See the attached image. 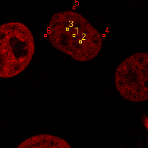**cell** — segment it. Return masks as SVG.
Segmentation results:
<instances>
[{
  "label": "cell",
  "mask_w": 148,
  "mask_h": 148,
  "mask_svg": "<svg viewBox=\"0 0 148 148\" xmlns=\"http://www.w3.org/2000/svg\"><path fill=\"white\" fill-rule=\"evenodd\" d=\"M50 44L80 62H87L99 54L101 34L81 14L64 11L55 14L47 27Z\"/></svg>",
  "instance_id": "6da1fadb"
},
{
  "label": "cell",
  "mask_w": 148,
  "mask_h": 148,
  "mask_svg": "<svg viewBox=\"0 0 148 148\" xmlns=\"http://www.w3.org/2000/svg\"><path fill=\"white\" fill-rule=\"evenodd\" d=\"M35 51L34 38L29 29L16 21L0 27V77L9 78L25 70Z\"/></svg>",
  "instance_id": "7a4b0ae2"
},
{
  "label": "cell",
  "mask_w": 148,
  "mask_h": 148,
  "mask_svg": "<svg viewBox=\"0 0 148 148\" xmlns=\"http://www.w3.org/2000/svg\"><path fill=\"white\" fill-rule=\"evenodd\" d=\"M148 53H134L117 68L115 83L123 98L133 103L148 99Z\"/></svg>",
  "instance_id": "3957f363"
},
{
  "label": "cell",
  "mask_w": 148,
  "mask_h": 148,
  "mask_svg": "<svg viewBox=\"0 0 148 148\" xmlns=\"http://www.w3.org/2000/svg\"><path fill=\"white\" fill-rule=\"evenodd\" d=\"M18 148H70L69 143L59 138L51 135H35L23 141Z\"/></svg>",
  "instance_id": "277c9868"
}]
</instances>
